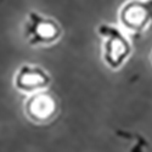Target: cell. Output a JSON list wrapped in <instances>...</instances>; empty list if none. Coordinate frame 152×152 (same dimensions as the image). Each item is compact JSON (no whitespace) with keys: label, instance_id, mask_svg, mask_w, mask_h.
<instances>
[{"label":"cell","instance_id":"6da1fadb","mask_svg":"<svg viewBox=\"0 0 152 152\" xmlns=\"http://www.w3.org/2000/svg\"><path fill=\"white\" fill-rule=\"evenodd\" d=\"M100 34L106 38L105 61L111 67L121 66L130 53V44L124 34L113 26H100Z\"/></svg>","mask_w":152,"mask_h":152},{"label":"cell","instance_id":"7a4b0ae2","mask_svg":"<svg viewBox=\"0 0 152 152\" xmlns=\"http://www.w3.org/2000/svg\"><path fill=\"white\" fill-rule=\"evenodd\" d=\"M123 27L132 32H141L152 22V1L130 0L119 11Z\"/></svg>","mask_w":152,"mask_h":152},{"label":"cell","instance_id":"3957f363","mask_svg":"<svg viewBox=\"0 0 152 152\" xmlns=\"http://www.w3.org/2000/svg\"><path fill=\"white\" fill-rule=\"evenodd\" d=\"M60 28L57 23L37 12H31L24 24V35L31 44L49 43L58 38Z\"/></svg>","mask_w":152,"mask_h":152},{"label":"cell","instance_id":"277c9868","mask_svg":"<svg viewBox=\"0 0 152 152\" xmlns=\"http://www.w3.org/2000/svg\"><path fill=\"white\" fill-rule=\"evenodd\" d=\"M49 83V77L38 67L23 66L17 74L16 84L21 89H35L45 86Z\"/></svg>","mask_w":152,"mask_h":152},{"label":"cell","instance_id":"5b68a950","mask_svg":"<svg viewBox=\"0 0 152 152\" xmlns=\"http://www.w3.org/2000/svg\"><path fill=\"white\" fill-rule=\"evenodd\" d=\"M55 110L54 100L48 95H38L29 102V112L35 118H48Z\"/></svg>","mask_w":152,"mask_h":152}]
</instances>
